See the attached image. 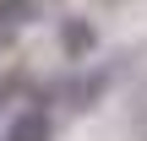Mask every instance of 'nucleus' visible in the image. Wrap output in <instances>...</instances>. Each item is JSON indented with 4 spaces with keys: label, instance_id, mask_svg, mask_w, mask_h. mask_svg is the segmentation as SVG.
<instances>
[{
    "label": "nucleus",
    "instance_id": "obj_1",
    "mask_svg": "<svg viewBox=\"0 0 147 141\" xmlns=\"http://www.w3.org/2000/svg\"><path fill=\"white\" fill-rule=\"evenodd\" d=\"M109 82H115V65H93V71L71 76L60 92H65V103H71V109H93V103L109 92Z\"/></svg>",
    "mask_w": 147,
    "mask_h": 141
},
{
    "label": "nucleus",
    "instance_id": "obj_2",
    "mask_svg": "<svg viewBox=\"0 0 147 141\" xmlns=\"http://www.w3.org/2000/svg\"><path fill=\"white\" fill-rule=\"evenodd\" d=\"M5 141H55V120H49V109H22V114H11Z\"/></svg>",
    "mask_w": 147,
    "mask_h": 141
},
{
    "label": "nucleus",
    "instance_id": "obj_5",
    "mask_svg": "<svg viewBox=\"0 0 147 141\" xmlns=\"http://www.w3.org/2000/svg\"><path fill=\"white\" fill-rule=\"evenodd\" d=\"M131 141H147V103L131 114Z\"/></svg>",
    "mask_w": 147,
    "mask_h": 141
},
{
    "label": "nucleus",
    "instance_id": "obj_4",
    "mask_svg": "<svg viewBox=\"0 0 147 141\" xmlns=\"http://www.w3.org/2000/svg\"><path fill=\"white\" fill-rule=\"evenodd\" d=\"M33 11H38L33 0H0V49H5L27 22H33Z\"/></svg>",
    "mask_w": 147,
    "mask_h": 141
},
{
    "label": "nucleus",
    "instance_id": "obj_3",
    "mask_svg": "<svg viewBox=\"0 0 147 141\" xmlns=\"http://www.w3.org/2000/svg\"><path fill=\"white\" fill-rule=\"evenodd\" d=\"M60 43H65V54H71V60H87V54L98 49V33H93V22L71 16V22H60Z\"/></svg>",
    "mask_w": 147,
    "mask_h": 141
},
{
    "label": "nucleus",
    "instance_id": "obj_6",
    "mask_svg": "<svg viewBox=\"0 0 147 141\" xmlns=\"http://www.w3.org/2000/svg\"><path fill=\"white\" fill-rule=\"evenodd\" d=\"M11 98H16V76H5V71H0V109H5Z\"/></svg>",
    "mask_w": 147,
    "mask_h": 141
}]
</instances>
